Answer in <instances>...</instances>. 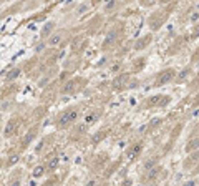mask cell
Returning a JSON list of instances; mask_svg holds the SVG:
<instances>
[{
    "instance_id": "obj_23",
    "label": "cell",
    "mask_w": 199,
    "mask_h": 186,
    "mask_svg": "<svg viewBox=\"0 0 199 186\" xmlns=\"http://www.w3.org/2000/svg\"><path fill=\"white\" fill-rule=\"evenodd\" d=\"M86 186H95V179H90V181L86 183Z\"/></svg>"
},
{
    "instance_id": "obj_16",
    "label": "cell",
    "mask_w": 199,
    "mask_h": 186,
    "mask_svg": "<svg viewBox=\"0 0 199 186\" xmlns=\"http://www.w3.org/2000/svg\"><path fill=\"white\" fill-rule=\"evenodd\" d=\"M52 27H53V23H46V25H45V28L42 30V35H43V37H46V35L50 33V28H52Z\"/></svg>"
},
{
    "instance_id": "obj_13",
    "label": "cell",
    "mask_w": 199,
    "mask_h": 186,
    "mask_svg": "<svg viewBox=\"0 0 199 186\" xmlns=\"http://www.w3.org/2000/svg\"><path fill=\"white\" fill-rule=\"evenodd\" d=\"M73 88H75V83H73V81H66V85L63 86V93L73 92Z\"/></svg>"
},
{
    "instance_id": "obj_17",
    "label": "cell",
    "mask_w": 199,
    "mask_h": 186,
    "mask_svg": "<svg viewBox=\"0 0 199 186\" xmlns=\"http://www.w3.org/2000/svg\"><path fill=\"white\" fill-rule=\"evenodd\" d=\"M32 138H33V130H32V131H28V133H27V136H25V141H23V143H25V145H28V143L32 141Z\"/></svg>"
},
{
    "instance_id": "obj_20",
    "label": "cell",
    "mask_w": 199,
    "mask_h": 186,
    "mask_svg": "<svg viewBox=\"0 0 199 186\" xmlns=\"http://www.w3.org/2000/svg\"><path fill=\"white\" fill-rule=\"evenodd\" d=\"M184 186H196V181H194V179H192V181H187Z\"/></svg>"
},
{
    "instance_id": "obj_14",
    "label": "cell",
    "mask_w": 199,
    "mask_h": 186,
    "mask_svg": "<svg viewBox=\"0 0 199 186\" xmlns=\"http://www.w3.org/2000/svg\"><path fill=\"white\" fill-rule=\"evenodd\" d=\"M58 163H60V159H57V158H53V159H50V163H48V170H55L57 166H58Z\"/></svg>"
},
{
    "instance_id": "obj_18",
    "label": "cell",
    "mask_w": 199,
    "mask_h": 186,
    "mask_svg": "<svg viewBox=\"0 0 199 186\" xmlns=\"http://www.w3.org/2000/svg\"><path fill=\"white\" fill-rule=\"evenodd\" d=\"M114 37H116V33L110 32V33H108V37H106V43H111V40H114Z\"/></svg>"
},
{
    "instance_id": "obj_4",
    "label": "cell",
    "mask_w": 199,
    "mask_h": 186,
    "mask_svg": "<svg viewBox=\"0 0 199 186\" xmlns=\"http://www.w3.org/2000/svg\"><path fill=\"white\" fill-rule=\"evenodd\" d=\"M15 128H17V123H15L13 120H12V121H8V123H7V126L3 128V135H5V136H10V135H13Z\"/></svg>"
},
{
    "instance_id": "obj_8",
    "label": "cell",
    "mask_w": 199,
    "mask_h": 186,
    "mask_svg": "<svg viewBox=\"0 0 199 186\" xmlns=\"http://www.w3.org/2000/svg\"><path fill=\"white\" fill-rule=\"evenodd\" d=\"M96 116H98V113H96V111H91V113H88V115H86V116H85V123H86V125H90V123H93V121L96 120Z\"/></svg>"
},
{
    "instance_id": "obj_24",
    "label": "cell",
    "mask_w": 199,
    "mask_h": 186,
    "mask_svg": "<svg viewBox=\"0 0 199 186\" xmlns=\"http://www.w3.org/2000/svg\"><path fill=\"white\" fill-rule=\"evenodd\" d=\"M12 186H20V181H18V179H17V181H13Z\"/></svg>"
},
{
    "instance_id": "obj_2",
    "label": "cell",
    "mask_w": 199,
    "mask_h": 186,
    "mask_svg": "<svg viewBox=\"0 0 199 186\" xmlns=\"http://www.w3.org/2000/svg\"><path fill=\"white\" fill-rule=\"evenodd\" d=\"M174 78V72L172 70H168V72H163L158 78V85H164V83H169L171 80Z\"/></svg>"
},
{
    "instance_id": "obj_1",
    "label": "cell",
    "mask_w": 199,
    "mask_h": 186,
    "mask_svg": "<svg viewBox=\"0 0 199 186\" xmlns=\"http://www.w3.org/2000/svg\"><path fill=\"white\" fill-rule=\"evenodd\" d=\"M76 116H78V111H76V110H66V111H63L61 115H58L57 123H58V126H66V125H70L72 121H75Z\"/></svg>"
},
{
    "instance_id": "obj_22",
    "label": "cell",
    "mask_w": 199,
    "mask_h": 186,
    "mask_svg": "<svg viewBox=\"0 0 199 186\" xmlns=\"http://www.w3.org/2000/svg\"><path fill=\"white\" fill-rule=\"evenodd\" d=\"M7 106H8V103H7V101H2V110H7Z\"/></svg>"
},
{
    "instance_id": "obj_25",
    "label": "cell",
    "mask_w": 199,
    "mask_h": 186,
    "mask_svg": "<svg viewBox=\"0 0 199 186\" xmlns=\"http://www.w3.org/2000/svg\"><path fill=\"white\" fill-rule=\"evenodd\" d=\"M149 186H154V185H149Z\"/></svg>"
},
{
    "instance_id": "obj_21",
    "label": "cell",
    "mask_w": 199,
    "mask_h": 186,
    "mask_svg": "<svg viewBox=\"0 0 199 186\" xmlns=\"http://www.w3.org/2000/svg\"><path fill=\"white\" fill-rule=\"evenodd\" d=\"M198 18H199V13H194V15L191 17V20H192V22H196Z\"/></svg>"
},
{
    "instance_id": "obj_7",
    "label": "cell",
    "mask_w": 199,
    "mask_h": 186,
    "mask_svg": "<svg viewBox=\"0 0 199 186\" xmlns=\"http://www.w3.org/2000/svg\"><path fill=\"white\" fill-rule=\"evenodd\" d=\"M60 40H61L60 33H55V35H52V37H50V40H48V45H52V46L58 45V43H60Z\"/></svg>"
},
{
    "instance_id": "obj_15",
    "label": "cell",
    "mask_w": 199,
    "mask_h": 186,
    "mask_svg": "<svg viewBox=\"0 0 199 186\" xmlns=\"http://www.w3.org/2000/svg\"><path fill=\"white\" fill-rule=\"evenodd\" d=\"M153 166H156V159H148V161L144 163V168H146V170H151Z\"/></svg>"
},
{
    "instance_id": "obj_10",
    "label": "cell",
    "mask_w": 199,
    "mask_h": 186,
    "mask_svg": "<svg viewBox=\"0 0 199 186\" xmlns=\"http://www.w3.org/2000/svg\"><path fill=\"white\" fill-rule=\"evenodd\" d=\"M86 130H88V125H86L85 121H83V123H80V125H76V126H75V131H76V133H85Z\"/></svg>"
},
{
    "instance_id": "obj_6",
    "label": "cell",
    "mask_w": 199,
    "mask_h": 186,
    "mask_svg": "<svg viewBox=\"0 0 199 186\" xmlns=\"http://www.w3.org/2000/svg\"><path fill=\"white\" fill-rule=\"evenodd\" d=\"M43 173H45V166H35V168H33V178H42V176H43Z\"/></svg>"
},
{
    "instance_id": "obj_5",
    "label": "cell",
    "mask_w": 199,
    "mask_h": 186,
    "mask_svg": "<svg viewBox=\"0 0 199 186\" xmlns=\"http://www.w3.org/2000/svg\"><path fill=\"white\" fill-rule=\"evenodd\" d=\"M196 150H199V138L191 140L187 143V146H186V151H196Z\"/></svg>"
},
{
    "instance_id": "obj_3",
    "label": "cell",
    "mask_w": 199,
    "mask_h": 186,
    "mask_svg": "<svg viewBox=\"0 0 199 186\" xmlns=\"http://www.w3.org/2000/svg\"><path fill=\"white\" fill-rule=\"evenodd\" d=\"M141 151V145H134L133 148H129L128 151H126V158L128 159H133V158H136V155Z\"/></svg>"
},
{
    "instance_id": "obj_19",
    "label": "cell",
    "mask_w": 199,
    "mask_h": 186,
    "mask_svg": "<svg viewBox=\"0 0 199 186\" xmlns=\"http://www.w3.org/2000/svg\"><path fill=\"white\" fill-rule=\"evenodd\" d=\"M158 171H159V168H154V170H151V171L148 173V178H154V176L158 174Z\"/></svg>"
},
{
    "instance_id": "obj_11",
    "label": "cell",
    "mask_w": 199,
    "mask_h": 186,
    "mask_svg": "<svg viewBox=\"0 0 199 186\" xmlns=\"http://www.w3.org/2000/svg\"><path fill=\"white\" fill-rule=\"evenodd\" d=\"M18 159H20V156H18V155H12L10 158L7 159V166H13L15 163H17V161H18Z\"/></svg>"
},
{
    "instance_id": "obj_9",
    "label": "cell",
    "mask_w": 199,
    "mask_h": 186,
    "mask_svg": "<svg viewBox=\"0 0 199 186\" xmlns=\"http://www.w3.org/2000/svg\"><path fill=\"white\" fill-rule=\"evenodd\" d=\"M18 75H20V68H13L12 72L7 75V80H8V81H10V80H15Z\"/></svg>"
},
{
    "instance_id": "obj_12",
    "label": "cell",
    "mask_w": 199,
    "mask_h": 186,
    "mask_svg": "<svg viewBox=\"0 0 199 186\" xmlns=\"http://www.w3.org/2000/svg\"><path fill=\"white\" fill-rule=\"evenodd\" d=\"M189 72H191V68H189V66H187V68H184V70H183V72L178 75V80H179V81H183V80H184L186 77L189 75Z\"/></svg>"
}]
</instances>
